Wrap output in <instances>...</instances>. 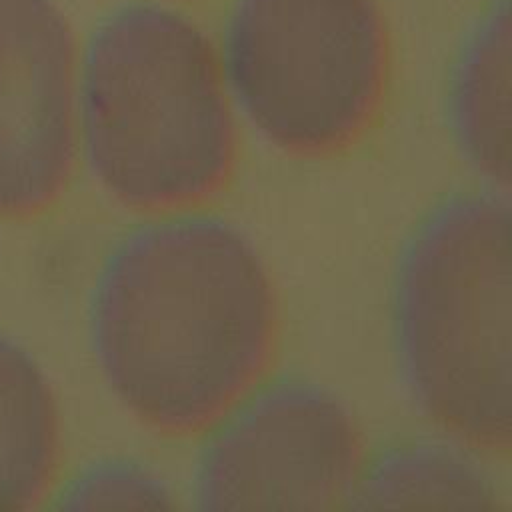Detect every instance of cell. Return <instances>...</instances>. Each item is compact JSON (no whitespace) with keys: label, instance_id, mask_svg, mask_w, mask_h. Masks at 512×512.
I'll return each mask as SVG.
<instances>
[{"label":"cell","instance_id":"cell-1","mask_svg":"<svg viewBox=\"0 0 512 512\" xmlns=\"http://www.w3.org/2000/svg\"><path fill=\"white\" fill-rule=\"evenodd\" d=\"M278 298L256 240L188 208L146 216L102 260L88 334L114 400L142 426L204 432L256 386L274 356Z\"/></svg>","mask_w":512,"mask_h":512},{"label":"cell","instance_id":"cell-6","mask_svg":"<svg viewBox=\"0 0 512 512\" xmlns=\"http://www.w3.org/2000/svg\"><path fill=\"white\" fill-rule=\"evenodd\" d=\"M76 158L70 28L52 0H0V214L48 208Z\"/></svg>","mask_w":512,"mask_h":512},{"label":"cell","instance_id":"cell-3","mask_svg":"<svg viewBox=\"0 0 512 512\" xmlns=\"http://www.w3.org/2000/svg\"><path fill=\"white\" fill-rule=\"evenodd\" d=\"M510 194L434 206L406 238L392 284L402 386L432 428L496 456L512 440Z\"/></svg>","mask_w":512,"mask_h":512},{"label":"cell","instance_id":"cell-7","mask_svg":"<svg viewBox=\"0 0 512 512\" xmlns=\"http://www.w3.org/2000/svg\"><path fill=\"white\" fill-rule=\"evenodd\" d=\"M488 456L436 428L432 434L400 438L366 454L348 508H502L506 496Z\"/></svg>","mask_w":512,"mask_h":512},{"label":"cell","instance_id":"cell-10","mask_svg":"<svg viewBox=\"0 0 512 512\" xmlns=\"http://www.w3.org/2000/svg\"><path fill=\"white\" fill-rule=\"evenodd\" d=\"M64 510H160L176 506L174 486L152 464L128 456L86 464L60 492Z\"/></svg>","mask_w":512,"mask_h":512},{"label":"cell","instance_id":"cell-8","mask_svg":"<svg viewBox=\"0 0 512 512\" xmlns=\"http://www.w3.org/2000/svg\"><path fill=\"white\" fill-rule=\"evenodd\" d=\"M510 12L498 0L468 36L448 88L454 144L482 188L510 194Z\"/></svg>","mask_w":512,"mask_h":512},{"label":"cell","instance_id":"cell-9","mask_svg":"<svg viewBox=\"0 0 512 512\" xmlns=\"http://www.w3.org/2000/svg\"><path fill=\"white\" fill-rule=\"evenodd\" d=\"M60 412L34 356L0 332V510L36 506L58 474Z\"/></svg>","mask_w":512,"mask_h":512},{"label":"cell","instance_id":"cell-2","mask_svg":"<svg viewBox=\"0 0 512 512\" xmlns=\"http://www.w3.org/2000/svg\"><path fill=\"white\" fill-rule=\"evenodd\" d=\"M76 118L98 188L144 216L202 208L238 162L240 118L210 40L158 6H128L98 26Z\"/></svg>","mask_w":512,"mask_h":512},{"label":"cell","instance_id":"cell-4","mask_svg":"<svg viewBox=\"0 0 512 512\" xmlns=\"http://www.w3.org/2000/svg\"><path fill=\"white\" fill-rule=\"evenodd\" d=\"M220 64L238 118L264 144L332 156L380 114L384 18L376 0H236Z\"/></svg>","mask_w":512,"mask_h":512},{"label":"cell","instance_id":"cell-5","mask_svg":"<svg viewBox=\"0 0 512 512\" xmlns=\"http://www.w3.org/2000/svg\"><path fill=\"white\" fill-rule=\"evenodd\" d=\"M200 436L188 484L200 510L348 506L368 454L350 406L306 376H264Z\"/></svg>","mask_w":512,"mask_h":512}]
</instances>
